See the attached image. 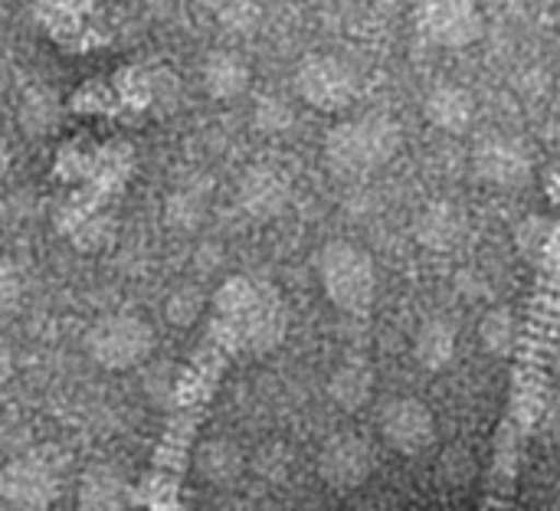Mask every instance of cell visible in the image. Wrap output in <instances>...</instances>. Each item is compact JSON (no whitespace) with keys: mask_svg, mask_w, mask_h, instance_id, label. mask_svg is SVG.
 <instances>
[{"mask_svg":"<svg viewBox=\"0 0 560 511\" xmlns=\"http://www.w3.org/2000/svg\"><path fill=\"white\" fill-rule=\"evenodd\" d=\"M200 79H203V89H207L210 98L230 102V98H240L249 89L253 69H249V62L236 49H213L203 59Z\"/></svg>","mask_w":560,"mask_h":511,"instance_id":"cell-12","label":"cell"},{"mask_svg":"<svg viewBox=\"0 0 560 511\" xmlns=\"http://www.w3.org/2000/svg\"><path fill=\"white\" fill-rule=\"evenodd\" d=\"M545 433L548 437H560V397H555L548 407H545V420H541Z\"/></svg>","mask_w":560,"mask_h":511,"instance_id":"cell-25","label":"cell"},{"mask_svg":"<svg viewBox=\"0 0 560 511\" xmlns=\"http://www.w3.org/2000/svg\"><path fill=\"white\" fill-rule=\"evenodd\" d=\"M558 89H560V76H558Z\"/></svg>","mask_w":560,"mask_h":511,"instance_id":"cell-31","label":"cell"},{"mask_svg":"<svg viewBox=\"0 0 560 511\" xmlns=\"http://www.w3.org/2000/svg\"><path fill=\"white\" fill-rule=\"evenodd\" d=\"M472 171L495 187H522L532 177V154L509 135H486L472 148Z\"/></svg>","mask_w":560,"mask_h":511,"instance_id":"cell-9","label":"cell"},{"mask_svg":"<svg viewBox=\"0 0 560 511\" xmlns=\"http://www.w3.org/2000/svg\"><path fill=\"white\" fill-rule=\"evenodd\" d=\"M459 230H463V213H459L456 207H450V204H433V207H427L423 217H420V223H417L420 240H423L427 246H436V249L450 246V243L459 236Z\"/></svg>","mask_w":560,"mask_h":511,"instance_id":"cell-18","label":"cell"},{"mask_svg":"<svg viewBox=\"0 0 560 511\" xmlns=\"http://www.w3.org/2000/svg\"><path fill=\"white\" fill-rule=\"evenodd\" d=\"M194 3H197V7H207V10H220L226 0H194Z\"/></svg>","mask_w":560,"mask_h":511,"instance_id":"cell-28","label":"cell"},{"mask_svg":"<svg viewBox=\"0 0 560 511\" xmlns=\"http://www.w3.org/2000/svg\"><path fill=\"white\" fill-rule=\"evenodd\" d=\"M558 368H560V341H558Z\"/></svg>","mask_w":560,"mask_h":511,"instance_id":"cell-30","label":"cell"},{"mask_svg":"<svg viewBox=\"0 0 560 511\" xmlns=\"http://www.w3.org/2000/svg\"><path fill=\"white\" fill-rule=\"evenodd\" d=\"M256 125L262 131H282V128L292 125V108L285 102H279V98H262L256 105Z\"/></svg>","mask_w":560,"mask_h":511,"instance_id":"cell-24","label":"cell"},{"mask_svg":"<svg viewBox=\"0 0 560 511\" xmlns=\"http://www.w3.org/2000/svg\"><path fill=\"white\" fill-rule=\"evenodd\" d=\"M240 200L253 217H276L289 200V181L276 167H253L240 184Z\"/></svg>","mask_w":560,"mask_h":511,"instance_id":"cell-14","label":"cell"},{"mask_svg":"<svg viewBox=\"0 0 560 511\" xmlns=\"http://www.w3.org/2000/svg\"><path fill=\"white\" fill-rule=\"evenodd\" d=\"M423 115L433 128L446 131V135H463L472 128L476 121V98L469 89L456 85V82H440L427 102H423Z\"/></svg>","mask_w":560,"mask_h":511,"instance_id":"cell-11","label":"cell"},{"mask_svg":"<svg viewBox=\"0 0 560 511\" xmlns=\"http://www.w3.org/2000/svg\"><path fill=\"white\" fill-rule=\"evenodd\" d=\"M0 499L13 511H46L59 499V473L39 460H10L0 469Z\"/></svg>","mask_w":560,"mask_h":511,"instance_id":"cell-7","label":"cell"},{"mask_svg":"<svg viewBox=\"0 0 560 511\" xmlns=\"http://www.w3.org/2000/svg\"><path fill=\"white\" fill-rule=\"evenodd\" d=\"M328 391H331V397H335V404L341 410H361L374 394V374H371V368L364 361H345L335 371Z\"/></svg>","mask_w":560,"mask_h":511,"instance_id":"cell-16","label":"cell"},{"mask_svg":"<svg viewBox=\"0 0 560 511\" xmlns=\"http://www.w3.org/2000/svg\"><path fill=\"white\" fill-rule=\"evenodd\" d=\"M217 16H220V26H223V30L240 33V36L253 33V30L259 26V20H262L259 7H256L253 0H226V3L217 10Z\"/></svg>","mask_w":560,"mask_h":511,"instance_id":"cell-20","label":"cell"},{"mask_svg":"<svg viewBox=\"0 0 560 511\" xmlns=\"http://www.w3.org/2000/svg\"><path fill=\"white\" fill-rule=\"evenodd\" d=\"M413 355L423 368L430 371H443L453 355H456V332L450 322L443 318H433V322H423L420 332H417V341H413Z\"/></svg>","mask_w":560,"mask_h":511,"instance_id":"cell-15","label":"cell"},{"mask_svg":"<svg viewBox=\"0 0 560 511\" xmlns=\"http://www.w3.org/2000/svg\"><path fill=\"white\" fill-rule=\"evenodd\" d=\"M23 299V272L13 259L0 256V312L16 309Z\"/></svg>","mask_w":560,"mask_h":511,"instance_id":"cell-23","label":"cell"},{"mask_svg":"<svg viewBox=\"0 0 560 511\" xmlns=\"http://www.w3.org/2000/svg\"><path fill=\"white\" fill-rule=\"evenodd\" d=\"M381 437L404 456H420L436 443V417L417 397H394L381 407Z\"/></svg>","mask_w":560,"mask_h":511,"instance_id":"cell-8","label":"cell"},{"mask_svg":"<svg viewBox=\"0 0 560 511\" xmlns=\"http://www.w3.org/2000/svg\"><path fill=\"white\" fill-rule=\"evenodd\" d=\"M551 197H555V204H560V174L551 177Z\"/></svg>","mask_w":560,"mask_h":511,"instance_id":"cell-29","label":"cell"},{"mask_svg":"<svg viewBox=\"0 0 560 511\" xmlns=\"http://www.w3.org/2000/svg\"><path fill=\"white\" fill-rule=\"evenodd\" d=\"M82 3L85 0H36V16L59 30V26H75L79 16H82Z\"/></svg>","mask_w":560,"mask_h":511,"instance_id":"cell-21","label":"cell"},{"mask_svg":"<svg viewBox=\"0 0 560 511\" xmlns=\"http://www.w3.org/2000/svg\"><path fill=\"white\" fill-rule=\"evenodd\" d=\"M295 92L318 112H341L358 95V76L345 59L331 53H308L295 66Z\"/></svg>","mask_w":560,"mask_h":511,"instance_id":"cell-5","label":"cell"},{"mask_svg":"<svg viewBox=\"0 0 560 511\" xmlns=\"http://www.w3.org/2000/svg\"><path fill=\"white\" fill-rule=\"evenodd\" d=\"M479 335H482V345L492 355H509L512 345H515V318H512V312L509 309L489 312L486 322H482V328H479Z\"/></svg>","mask_w":560,"mask_h":511,"instance_id":"cell-19","label":"cell"},{"mask_svg":"<svg viewBox=\"0 0 560 511\" xmlns=\"http://www.w3.org/2000/svg\"><path fill=\"white\" fill-rule=\"evenodd\" d=\"M400 144H404L400 125L390 115L371 112V115L341 121L325 135V161L331 164L335 174L364 177L390 164Z\"/></svg>","mask_w":560,"mask_h":511,"instance_id":"cell-2","label":"cell"},{"mask_svg":"<svg viewBox=\"0 0 560 511\" xmlns=\"http://www.w3.org/2000/svg\"><path fill=\"white\" fill-rule=\"evenodd\" d=\"M7 167H10V148H7V141L0 138V181H3V174H7Z\"/></svg>","mask_w":560,"mask_h":511,"instance_id":"cell-27","label":"cell"},{"mask_svg":"<svg viewBox=\"0 0 560 511\" xmlns=\"http://www.w3.org/2000/svg\"><path fill=\"white\" fill-rule=\"evenodd\" d=\"M128 483L115 466H92L79 479V511H125Z\"/></svg>","mask_w":560,"mask_h":511,"instance_id":"cell-13","label":"cell"},{"mask_svg":"<svg viewBox=\"0 0 560 511\" xmlns=\"http://www.w3.org/2000/svg\"><path fill=\"white\" fill-rule=\"evenodd\" d=\"M318 279L331 305L341 312H368L377 292V269L368 249L335 240L318 253Z\"/></svg>","mask_w":560,"mask_h":511,"instance_id":"cell-3","label":"cell"},{"mask_svg":"<svg viewBox=\"0 0 560 511\" xmlns=\"http://www.w3.org/2000/svg\"><path fill=\"white\" fill-rule=\"evenodd\" d=\"M200 309H203L200 292L190 289V286H184V289H177V292L171 295V302H167V318H171L174 325H190V322H197Z\"/></svg>","mask_w":560,"mask_h":511,"instance_id":"cell-22","label":"cell"},{"mask_svg":"<svg viewBox=\"0 0 560 511\" xmlns=\"http://www.w3.org/2000/svg\"><path fill=\"white\" fill-rule=\"evenodd\" d=\"M285 338V309L276 289L256 286L253 279H226L213 299V322L203 348L194 355L187 371L174 387V414L158 446L148 483L138 492V502L151 511L177 509V492L187 466V453L200 423L203 407L220 381L226 358L236 348H253L256 355L279 348Z\"/></svg>","mask_w":560,"mask_h":511,"instance_id":"cell-1","label":"cell"},{"mask_svg":"<svg viewBox=\"0 0 560 511\" xmlns=\"http://www.w3.org/2000/svg\"><path fill=\"white\" fill-rule=\"evenodd\" d=\"M10 378H13V351H10V345L0 338V387H3Z\"/></svg>","mask_w":560,"mask_h":511,"instance_id":"cell-26","label":"cell"},{"mask_svg":"<svg viewBox=\"0 0 560 511\" xmlns=\"http://www.w3.org/2000/svg\"><path fill=\"white\" fill-rule=\"evenodd\" d=\"M318 473L322 479L338 489V492H351L358 486H364L374 473V453L368 446L364 437L358 433H338L325 443L322 456H318Z\"/></svg>","mask_w":560,"mask_h":511,"instance_id":"cell-10","label":"cell"},{"mask_svg":"<svg viewBox=\"0 0 560 511\" xmlns=\"http://www.w3.org/2000/svg\"><path fill=\"white\" fill-rule=\"evenodd\" d=\"M154 348V332L138 315H105L85 335L89 358L105 371H131L138 368Z\"/></svg>","mask_w":560,"mask_h":511,"instance_id":"cell-4","label":"cell"},{"mask_svg":"<svg viewBox=\"0 0 560 511\" xmlns=\"http://www.w3.org/2000/svg\"><path fill=\"white\" fill-rule=\"evenodd\" d=\"M197 469L203 479L217 483V486H226L240 476L243 469V456L240 450L230 443V440H210L200 453H197Z\"/></svg>","mask_w":560,"mask_h":511,"instance_id":"cell-17","label":"cell"},{"mask_svg":"<svg viewBox=\"0 0 560 511\" xmlns=\"http://www.w3.org/2000/svg\"><path fill=\"white\" fill-rule=\"evenodd\" d=\"M417 30L423 39L443 49H463L482 36L479 0H417Z\"/></svg>","mask_w":560,"mask_h":511,"instance_id":"cell-6","label":"cell"}]
</instances>
